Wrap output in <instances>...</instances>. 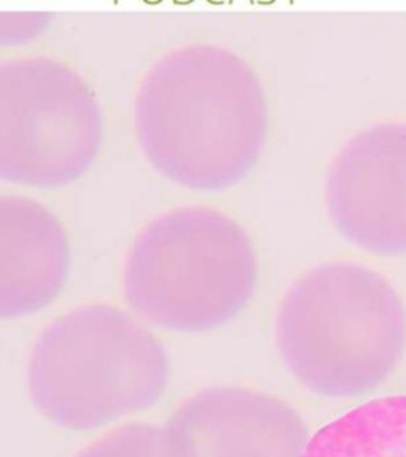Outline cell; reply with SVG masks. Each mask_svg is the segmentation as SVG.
Segmentation results:
<instances>
[{"mask_svg": "<svg viewBox=\"0 0 406 457\" xmlns=\"http://www.w3.org/2000/svg\"><path fill=\"white\" fill-rule=\"evenodd\" d=\"M138 142L175 183L218 191L236 185L264 146V93L248 64L213 45H193L157 61L136 102Z\"/></svg>", "mask_w": 406, "mask_h": 457, "instance_id": "obj_1", "label": "cell"}, {"mask_svg": "<svg viewBox=\"0 0 406 457\" xmlns=\"http://www.w3.org/2000/svg\"><path fill=\"white\" fill-rule=\"evenodd\" d=\"M277 338L294 377L310 391L354 399L385 385L406 350V308L378 271L330 262L286 293Z\"/></svg>", "mask_w": 406, "mask_h": 457, "instance_id": "obj_2", "label": "cell"}, {"mask_svg": "<svg viewBox=\"0 0 406 457\" xmlns=\"http://www.w3.org/2000/svg\"><path fill=\"white\" fill-rule=\"evenodd\" d=\"M28 378L45 418L86 430L151 407L164 393L169 361L161 342L130 314L89 305L43 330Z\"/></svg>", "mask_w": 406, "mask_h": 457, "instance_id": "obj_3", "label": "cell"}, {"mask_svg": "<svg viewBox=\"0 0 406 457\" xmlns=\"http://www.w3.org/2000/svg\"><path fill=\"white\" fill-rule=\"evenodd\" d=\"M256 278V254L234 220L213 208L183 207L138 234L128 251L124 295L146 322L203 332L246 305Z\"/></svg>", "mask_w": 406, "mask_h": 457, "instance_id": "obj_4", "label": "cell"}, {"mask_svg": "<svg viewBox=\"0 0 406 457\" xmlns=\"http://www.w3.org/2000/svg\"><path fill=\"white\" fill-rule=\"evenodd\" d=\"M100 110L70 67L50 57L0 65V177L56 187L85 173L97 156Z\"/></svg>", "mask_w": 406, "mask_h": 457, "instance_id": "obj_5", "label": "cell"}, {"mask_svg": "<svg viewBox=\"0 0 406 457\" xmlns=\"http://www.w3.org/2000/svg\"><path fill=\"white\" fill-rule=\"evenodd\" d=\"M328 216L348 242L406 254V124L365 129L343 146L326 181Z\"/></svg>", "mask_w": 406, "mask_h": 457, "instance_id": "obj_6", "label": "cell"}, {"mask_svg": "<svg viewBox=\"0 0 406 457\" xmlns=\"http://www.w3.org/2000/svg\"><path fill=\"white\" fill-rule=\"evenodd\" d=\"M164 430L171 457H305L311 440L287 403L240 387L195 394Z\"/></svg>", "mask_w": 406, "mask_h": 457, "instance_id": "obj_7", "label": "cell"}, {"mask_svg": "<svg viewBox=\"0 0 406 457\" xmlns=\"http://www.w3.org/2000/svg\"><path fill=\"white\" fill-rule=\"evenodd\" d=\"M69 246L62 226L36 200L0 199V316L46 307L64 285Z\"/></svg>", "mask_w": 406, "mask_h": 457, "instance_id": "obj_8", "label": "cell"}, {"mask_svg": "<svg viewBox=\"0 0 406 457\" xmlns=\"http://www.w3.org/2000/svg\"><path fill=\"white\" fill-rule=\"evenodd\" d=\"M305 457H406V395L370 400L330 422Z\"/></svg>", "mask_w": 406, "mask_h": 457, "instance_id": "obj_9", "label": "cell"}, {"mask_svg": "<svg viewBox=\"0 0 406 457\" xmlns=\"http://www.w3.org/2000/svg\"><path fill=\"white\" fill-rule=\"evenodd\" d=\"M77 457H171L164 428L130 424L95 440Z\"/></svg>", "mask_w": 406, "mask_h": 457, "instance_id": "obj_10", "label": "cell"}]
</instances>
